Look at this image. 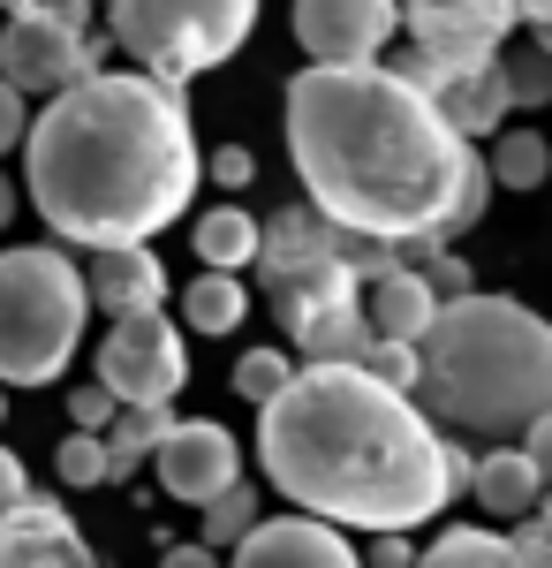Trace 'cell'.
I'll list each match as a JSON object with an SVG mask.
<instances>
[{"label": "cell", "instance_id": "6da1fadb", "mask_svg": "<svg viewBox=\"0 0 552 568\" xmlns=\"http://www.w3.org/2000/svg\"><path fill=\"white\" fill-rule=\"evenodd\" d=\"M288 160L296 182L310 190V205L393 251H447L454 235H469L484 205H492V168L477 160L439 99L409 84L401 69H296L288 99Z\"/></svg>", "mask_w": 552, "mask_h": 568}, {"label": "cell", "instance_id": "7a4b0ae2", "mask_svg": "<svg viewBox=\"0 0 552 568\" xmlns=\"http://www.w3.org/2000/svg\"><path fill=\"white\" fill-rule=\"evenodd\" d=\"M205 152L190 130V99L144 69H99L76 91L45 99L23 144V190L61 243L122 251L152 243L190 213Z\"/></svg>", "mask_w": 552, "mask_h": 568}, {"label": "cell", "instance_id": "3957f363", "mask_svg": "<svg viewBox=\"0 0 552 568\" xmlns=\"http://www.w3.org/2000/svg\"><path fill=\"white\" fill-rule=\"evenodd\" d=\"M257 470L303 516L371 538H409L454 500L447 433L417 409V394L348 364H303L296 387L257 409Z\"/></svg>", "mask_w": 552, "mask_h": 568}, {"label": "cell", "instance_id": "277c9868", "mask_svg": "<svg viewBox=\"0 0 552 568\" xmlns=\"http://www.w3.org/2000/svg\"><path fill=\"white\" fill-rule=\"evenodd\" d=\"M417 409L447 439H508L552 417V318L514 296H462L425 342Z\"/></svg>", "mask_w": 552, "mask_h": 568}, {"label": "cell", "instance_id": "5b68a950", "mask_svg": "<svg viewBox=\"0 0 552 568\" xmlns=\"http://www.w3.org/2000/svg\"><path fill=\"white\" fill-rule=\"evenodd\" d=\"M91 318L84 265L53 243L0 251V387H45L69 372Z\"/></svg>", "mask_w": 552, "mask_h": 568}, {"label": "cell", "instance_id": "8992f818", "mask_svg": "<svg viewBox=\"0 0 552 568\" xmlns=\"http://www.w3.org/2000/svg\"><path fill=\"white\" fill-rule=\"evenodd\" d=\"M106 31L144 77L190 84L243 53L257 31V0H106Z\"/></svg>", "mask_w": 552, "mask_h": 568}, {"label": "cell", "instance_id": "52a82bcc", "mask_svg": "<svg viewBox=\"0 0 552 568\" xmlns=\"http://www.w3.org/2000/svg\"><path fill=\"white\" fill-rule=\"evenodd\" d=\"M106 53H122L114 31L91 23V0H45L39 16L0 23V77L23 99H61L84 77L106 69Z\"/></svg>", "mask_w": 552, "mask_h": 568}, {"label": "cell", "instance_id": "ba28073f", "mask_svg": "<svg viewBox=\"0 0 552 568\" xmlns=\"http://www.w3.org/2000/svg\"><path fill=\"white\" fill-rule=\"evenodd\" d=\"M99 379L114 387L122 409H174V394L190 387L182 326H174L167 311L114 318V326H106V342H99Z\"/></svg>", "mask_w": 552, "mask_h": 568}, {"label": "cell", "instance_id": "9c48e42d", "mask_svg": "<svg viewBox=\"0 0 552 568\" xmlns=\"http://www.w3.org/2000/svg\"><path fill=\"white\" fill-rule=\"evenodd\" d=\"M401 23H409V45L425 61H439L447 77H477L500 61L522 8L514 0H401Z\"/></svg>", "mask_w": 552, "mask_h": 568}, {"label": "cell", "instance_id": "30bf717a", "mask_svg": "<svg viewBox=\"0 0 552 568\" xmlns=\"http://www.w3.org/2000/svg\"><path fill=\"white\" fill-rule=\"evenodd\" d=\"M401 31V0H296V45L310 69H371Z\"/></svg>", "mask_w": 552, "mask_h": 568}, {"label": "cell", "instance_id": "8fae6325", "mask_svg": "<svg viewBox=\"0 0 552 568\" xmlns=\"http://www.w3.org/2000/svg\"><path fill=\"white\" fill-rule=\"evenodd\" d=\"M152 463H160V493H167V500H190V508H213L219 493L243 485V447H235V433L213 425V417H182V433H174Z\"/></svg>", "mask_w": 552, "mask_h": 568}, {"label": "cell", "instance_id": "7c38bea8", "mask_svg": "<svg viewBox=\"0 0 552 568\" xmlns=\"http://www.w3.org/2000/svg\"><path fill=\"white\" fill-rule=\"evenodd\" d=\"M227 568H364V554L348 546V530L318 524V516H265Z\"/></svg>", "mask_w": 552, "mask_h": 568}, {"label": "cell", "instance_id": "4fadbf2b", "mask_svg": "<svg viewBox=\"0 0 552 568\" xmlns=\"http://www.w3.org/2000/svg\"><path fill=\"white\" fill-rule=\"evenodd\" d=\"M0 568H106V561L91 554V538L76 530V516L39 493L16 524L0 530Z\"/></svg>", "mask_w": 552, "mask_h": 568}, {"label": "cell", "instance_id": "5bb4252c", "mask_svg": "<svg viewBox=\"0 0 552 568\" xmlns=\"http://www.w3.org/2000/svg\"><path fill=\"white\" fill-rule=\"evenodd\" d=\"M91 281V304L114 311V318H144V311L167 304V265L152 243H122V251H91L84 265Z\"/></svg>", "mask_w": 552, "mask_h": 568}, {"label": "cell", "instance_id": "9a60e30c", "mask_svg": "<svg viewBox=\"0 0 552 568\" xmlns=\"http://www.w3.org/2000/svg\"><path fill=\"white\" fill-rule=\"evenodd\" d=\"M439 296H431V281L417 273V265H401V273H386V281H371L364 288V318H371V334L379 342H409V349H425L431 326H439Z\"/></svg>", "mask_w": 552, "mask_h": 568}, {"label": "cell", "instance_id": "2e32d148", "mask_svg": "<svg viewBox=\"0 0 552 568\" xmlns=\"http://www.w3.org/2000/svg\"><path fill=\"white\" fill-rule=\"evenodd\" d=\"M552 485L538 478V463L522 455V439L514 447H484V463H477V485H469V500L484 508V516H500V524H530L538 508H545Z\"/></svg>", "mask_w": 552, "mask_h": 568}, {"label": "cell", "instance_id": "e0dca14e", "mask_svg": "<svg viewBox=\"0 0 552 568\" xmlns=\"http://www.w3.org/2000/svg\"><path fill=\"white\" fill-rule=\"evenodd\" d=\"M439 114L454 122V130L477 144V136H500L514 114V91H508V53L492 61V69H477V77H454V84L439 91Z\"/></svg>", "mask_w": 552, "mask_h": 568}, {"label": "cell", "instance_id": "ac0fdd59", "mask_svg": "<svg viewBox=\"0 0 552 568\" xmlns=\"http://www.w3.org/2000/svg\"><path fill=\"white\" fill-rule=\"evenodd\" d=\"M197 258L205 273H243V265L265 258V220H251L243 205H213V213H197Z\"/></svg>", "mask_w": 552, "mask_h": 568}, {"label": "cell", "instance_id": "d6986e66", "mask_svg": "<svg viewBox=\"0 0 552 568\" xmlns=\"http://www.w3.org/2000/svg\"><path fill=\"white\" fill-rule=\"evenodd\" d=\"M182 318H190V334H235L251 318V288L235 273H197L182 288Z\"/></svg>", "mask_w": 552, "mask_h": 568}, {"label": "cell", "instance_id": "ffe728a7", "mask_svg": "<svg viewBox=\"0 0 552 568\" xmlns=\"http://www.w3.org/2000/svg\"><path fill=\"white\" fill-rule=\"evenodd\" d=\"M425 568H514V538L484 524H454L425 546Z\"/></svg>", "mask_w": 552, "mask_h": 568}, {"label": "cell", "instance_id": "44dd1931", "mask_svg": "<svg viewBox=\"0 0 552 568\" xmlns=\"http://www.w3.org/2000/svg\"><path fill=\"white\" fill-rule=\"evenodd\" d=\"M492 182L500 190H545V175H552V144L538 130H500L492 136Z\"/></svg>", "mask_w": 552, "mask_h": 568}, {"label": "cell", "instance_id": "7402d4cb", "mask_svg": "<svg viewBox=\"0 0 552 568\" xmlns=\"http://www.w3.org/2000/svg\"><path fill=\"white\" fill-rule=\"evenodd\" d=\"M257 524H265V493H257V485H235V493H219L213 508H205V530H197V538H205L213 554H235Z\"/></svg>", "mask_w": 552, "mask_h": 568}, {"label": "cell", "instance_id": "603a6c76", "mask_svg": "<svg viewBox=\"0 0 552 568\" xmlns=\"http://www.w3.org/2000/svg\"><path fill=\"white\" fill-rule=\"evenodd\" d=\"M296 372H303V364L288 349H251L243 364H235V394H243V402H257V409H273L280 394L296 387Z\"/></svg>", "mask_w": 552, "mask_h": 568}, {"label": "cell", "instance_id": "cb8c5ba5", "mask_svg": "<svg viewBox=\"0 0 552 568\" xmlns=\"http://www.w3.org/2000/svg\"><path fill=\"white\" fill-rule=\"evenodd\" d=\"M174 433H182V417H174V409H122V425H114L106 439H114L122 455H136V463H144V455H160Z\"/></svg>", "mask_w": 552, "mask_h": 568}, {"label": "cell", "instance_id": "d4e9b609", "mask_svg": "<svg viewBox=\"0 0 552 568\" xmlns=\"http://www.w3.org/2000/svg\"><path fill=\"white\" fill-rule=\"evenodd\" d=\"M53 470H61V485H76V493L106 485V439H99V433H69V439H61V455H53Z\"/></svg>", "mask_w": 552, "mask_h": 568}, {"label": "cell", "instance_id": "484cf974", "mask_svg": "<svg viewBox=\"0 0 552 568\" xmlns=\"http://www.w3.org/2000/svg\"><path fill=\"white\" fill-rule=\"evenodd\" d=\"M364 372H371L379 387H393V394H417V387H425V349H409V342H379Z\"/></svg>", "mask_w": 552, "mask_h": 568}, {"label": "cell", "instance_id": "4316f807", "mask_svg": "<svg viewBox=\"0 0 552 568\" xmlns=\"http://www.w3.org/2000/svg\"><path fill=\"white\" fill-rule=\"evenodd\" d=\"M508 91H514V106H552V53L545 45L508 53Z\"/></svg>", "mask_w": 552, "mask_h": 568}, {"label": "cell", "instance_id": "83f0119b", "mask_svg": "<svg viewBox=\"0 0 552 568\" xmlns=\"http://www.w3.org/2000/svg\"><path fill=\"white\" fill-rule=\"evenodd\" d=\"M69 425H76V433H114V425H122V402H114V387H106V379H84V387L69 394Z\"/></svg>", "mask_w": 552, "mask_h": 568}, {"label": "cell", "instance_id": "f1b7e54d", "mask_svg": "<svg viewBox=\"0 0 552 568\" xmlns=\"http://www.w3.org/2000/svg\"><path fill=\"white\" fill-rule=\"evenodd\" d=\"M417 273L431 281V296H439V304H462V296H477V281H469V258H462V251H431Z\"/></svg>", "mask_w": 552, "mask_h": 568}, {"label": "cell", "instance_id": "f546056e", "mask_svg": "<svg viewBox=\"0 0 552 568\" xmlns=\"http://www.w3.org/2000/svg\"><path fill=\"white\" fill-rule=\"evenodd\" d=\"M31 500H39V493H31V470H23V463H16V455L0 447V530L16 524V516H23Z\"/></svg>", "mask_w": 552, "mask_h": 568}, {"label": "cell", "instance_id": "4dcf8cb0", "mask_svg": "<svg viewBox=\"0 0 552 568\" xmlns=\"http://www.w3.org/2000/svg\"><path fill=\"white\" fill-rule=\"evenodd\" d=\"M16 144H31V106H23V91L0 77V152H16Z\"/></svg>", "mask_w": 552, "mask_h": 568}, {"label": "cell", "instance_id": "1f68e13d", "mask_svg": "<svg viewBox=\"0 0 552 568\" xmlns=\"http://www.w3.org/2000/svg\"><path fill=\"white\" fill-rule=\"evenodd\" d=\"M205 175H213L219 190H243V182L257 175V160H251V152H243V144H219L213 160H205Z\"/></svg>", "mask_w": 552, "mask_h": 568}, {"label": "cell", "instance_id": "d6a6232c", "mask_svg": "<svg viewBox=\"0 0 552 568\" xmlns=\"http://www.w3.org/2000/svg\"><path fill=\"white\" fill-rule=\"evenodd\" d=\"M364 568H425V554H417L409 538H371V554H364Z\"/></svg>", "mask_w": 552, "mask_h": 568}, {"label": "cell", "instance_id": "836d02e7", "mask_svg": "<svg viewBox=\"0 0 552 568\" xmlns=\"http://www.w3.org/2000/svg\"><path fill=\"white\" fill-rule=\"evenodd\" d=\"M160 568H219V554L205 538H174V546H160Z\"/></svg>", "mask_w": 552, "mask_h": 568}, {"label": "cell", "instance_id": "e575fe53", "mask_svg": "<svg viewBox=\"0 0 552 568\" xmlns=\"http://www.w3.org/2000/svg\"><path fill=\"white\" fill-rule=\"evenodd\" d=\"M514 568H552V538H545L538 524L514 530Z\"/></svg>", "mask_w": 552, "mask_h": 568}, {"label": "cell", "instance_id": "d590c367", "mask_svg": "<svg viewBox=\"0 0 552 568\" xmlns=\"http://www.w3.org/2000/svg\"><path fill=\"white\" fill-rule=\"evenodd\" d=\"M522 455H530V463H538V478L552 485V417H545V425H530V433H522Z\"/></svg>", "mask_w": 552, "mask_h": 568}, {"label": "cell", "instance_id": "8d00e7d4", "mask_svg": "<svg viewBox=\"0 0 552 568\" xmlns=\"http://www.w3.org/2000/svg\"><path fill=\"white\" fill-rule=\"evenodd\" d=\"M129 478H136V455H122V447L106 439V485H129Z\"/></svg>", "mask_w": 552, "mask_h": 568}, {"label": "cell", "instance_id": "74e56055", "mask_svg": "<svg viewBox=\"0 0 552 568\" xmlns=\"http://www.w3.org/2000/svg\"><path fill=\"white\" fill-rule=\"evenodd\" d=\"M514 8H522V23H530V31H552V0H514Z\"/></svg>", "mask_w": 552, "mask_h": 568}, {"label": "cell", "instance_id": "f35d334b", "mask_svg": "<svg viewBox=\"0 0 552 568\" xmlns=\"http://www.w3.org/2000/svg\"><path fill=\"white\" fill-rule=\"evenodd\" d=\"M8 220H16V182L0 175V227H8Z\"/></svg>", "mask_w": 552, "mask_h": 568}, {"label": "cell", "instance_id": "ab89813d", "mask_svg": "<svg viewBox=\"0 0 552 568\" xmlns=\"http://www.w3.org/2000/svg\"><path fill=\"white\" fill-rule=\"evenodd\" d=\"M0 8H8V23H16V16H39L45 0H0Z\"/></svg>", "mask_w": 552, "mask_h": 568}, {"label": "cell", "instance_id": "60d3db41", "mask_svg": "<svg viewBox=\"0 0 552 568\" xmlns=\"http://www.w3.org/2000/svg\"><path fill=\"white\" fill-rule=\"evenodd\" d=\"M538 45H545V53H552V31H538Z\"/></svg>", "mask_w": 552, "mask_h": 568}]
</instances>
